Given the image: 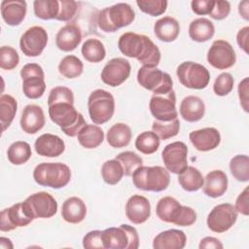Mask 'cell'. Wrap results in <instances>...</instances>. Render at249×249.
Wrapping results in <instances>:
<instances>
[{
    "instance_id": "28",
    "label": "cell",
    "mask_w": 249,
    "mask_h": 249,
    "mask_svg": "<svg viewBox=\"0 0 249 249\" xmlns=\"http://www.w3.org/2000/svg\"><path fill=\"white\" fill-rule=\"evenodd\" d=\"M179 112L185 121L195 123L203 118L205 114V104L198 96L189 95L181 101Z\"/></svg>"
},
{
    "instance_id": "52",
    "label": "cell",
    "mask_w": 249,
    "mask_h": 249,
    "mask_svg": "<svg viewBox=\"0 0 249 249\" xmlns=\"http://www.w3.org/2000/svg\"><path fill=\"white\" fill-rule=\"evenodd\" d=\"M214 2L213 0H194L191 2L192 11L198 16L209 15L213 9Z\"/></svg>"
},
{
    "instance_id": "25",
    "label": "cell",
    "mask_w": 249,
    "mask_h": 249,
    "mask_svg": "<svg viewBox=\"0 0 249 249\" xmlns=\"http://www.w3.org/2000/svg\"><path fill=\"white\" fill-rule=\"evenodd\" d=\"M27 4L23 0H4L1 2L3 20L11 26L20 24L26 15Z\"/></svg>"
},
{
    "instance_id": "19",
    "label": "cell",
    "mask_w": 249,
    "mask_h": 249,
    "mask_svg": "<svg viewBox=\"0 0 249 249\" xmlns=\"http://www.w3.org/2000/svg\"><path fill=\"white\" fill-rule=\"evenodd\" d=\"M131 66L127 59L114 57L110 59L101 71V80L110 87H118L127 80Z\"/></svg>"
},
{
    "instance_id": "30",
    "label": "cell",
    "mask_w": 249,
    "mask_h": 249,
    "mask_svg": "<svg viewBox=\"0 0 249 249\" xmlns=\"http://www.w3.org/2000/svg\"><path fill=\"white\" fill-rule=\"evenodd\" d=\"M154 33L156 37L162 42H173L179 36L180 24L174 18L165 16L155 22Z\"/></svg>"
},
{
    "instance_id": "33",
    "label": "cell",
    "mask_w": 249,
    "mask_h": 249,
    "mask_svg": "<svg viewBox=\"0 0 249 249\" xmlns=\"http://www.w3.org/2000/svg\"><path fill=\"white\" fill-rule=\"evenodd\" d=\"M132 138L131 128L124 123L113 124L107 131L106 139L108 144L113 148H124L130 143Z\"/></svg>"
},
{
    "instance_id": "3",
    "label": "cell",
    "mask_w": 249,
    "mask_h": 249,
    "mask_svg": "<svg viewBox=\"0 0 249 249\" xmlns=\"http://www.w3.org/2000/svg\"><path fill=\"white\" fill-rule=\"evenodd\" d=\"M134 18L135 13L129 4L117 3L102 9L97 15L96 21L102 31L113 33L132 23Z\"/></svg>"
},
{
    "instance_id": "2",
    "label": "cell",
    "mask_w": 249,
    "mask_h": 249,
    "mask_svg": "<svg viewBox=\"0 0 249 249\" xmlns=\"http://www.w3.org/2000/svg\"><path fill=\"white\" fill-rule=\"evenodd\" d=\"M49 116L61 131L70 137L77 136L80 129L87 124L83 115L76 110L74 104L69 102H57L50 105Z\"/></svg>"
},
{
    "instance_id": "42",
    "label": "cell",
    "mask_w": 249,
    "mask_h": 249,
    "mask_svg": "<svg viewBox=\"0 0 249 249\" xmlns=\"http://www.w3.org/2000/svg\"><path fill=\"white\" fill-rule=\"evenodd\" d=\"M230 170L234 179L239 182L249 180V158L247 155H236L230 160Z\"/></svg>"
},
{
    "instance_id": "13",
    "label": "cell",
    "mask_w": 249,
    "mask_h": 249,
    "mask_svg": "<svg viewBox=\"0 0 249 249\" xmlns=\"http://www.w3.org/2000/svg\"><path fill=\"white\" fill-rule=\"evenodd\" d=\"M48 44V33L45 28L34 25L26 29L20 37L19 48L24 55L35 57L40 55Z\"/></svg>"
},
{
    "instance_id": "45",
    "label": "cell",
    "mask_w": 249,
    "mask_h": 249,
    "mask_svg": "<svg viewBox=\"0 0 249 249\" xmlns=\"http://www.w3.org/2000/svg\"><path fill=\"white\" fill-rule=\"evenodd\" d=\"M167 1L165 0H137L136 5L143 13L151 16L158 17L162 15L167 8Z\"/></svg>"
},
{
    "instance_id": "47",
    "label": "cell",
    "mask_w": 249,
    "mask_h": 249,
    "mask_svg": "<svg viewBox=\"0 0 249 249\" xmlns=\"http://www.w3.org/2000/svg\"><path fill=\"white\" fill-rule=\"evenodd\" d=\"M233 83H234V80L231 74L228 72H223L215 79V82L213 85V90L215 94L219 96L228 95L233 89Z\"/></svg>"
},
{
    "instance_id": "32",
    "label": "cell",
    "mask_w": 249,
    "mask_h": 249,
    "mask_svg": "<svg viewBox=\"0 0 249 249\" xmlns=\"http://www.w3.org/2000/svg\"><path fill=\"white\" fill-rule=\"evenodd\" d=\"M215 33V27L211 20L205 18L194 19L189 25V36L193 41L203 43L210 40Z\"/></svg>"
},
{
    "instance_id": "4",
    "label": "cell",
    "mask_w": 249,
    "mask_h": 249,
    "mask_svg": "<svg viewBox=\"0 0 249 249\" xmlns=\"http://www.w3.org/2000/svg\"><path fill=\"white\" fill-rule=\"evenodd\" d=\"M133 185L142 191L162 192L167 189L170 182L169 171L160 165H141L132 173Z\"/></svg>"
},
{
    "instance_id": "18",
    "label": "cell",
    "mask_w": 249,
    "mask_h": 249,
    "mask_svg": "<svg viewBox=\"0 0 249 249\" xmlns=\"http://www.w3.org/2000/svg\"><path fill=\"white\" fill-rule=\"evenodd\" d=\"M34 219L51 218L57 212V201L47 192H38L30 195L23 201Z\"/></svg>"
},
{
    "instance_id": "24",
    "label": "cell",
    "mask_w": 249,
    "mask_h": 249,
    "mask_svg": "<svg viewBox=\"0 0 249 249\" xmlns=\"http://www.w3.org/2000/svg\"><path fill=\"white\" fill-rule=\"evenodd\" d=\"M82 41V31L75 23L62 26L55 35V45L62 52L74 51Z\"/></svg>"
},
{
    "instance_id": "49",
    "label": "cell",
    "mask_w": 249,
    "mask_h": 249,
    "mask_svg": "<svg viewBox=\"0 0 249 249\" xmlns=\"http://www.w3.org/2000/svg\"><path fill=\"white\" fill-rule=\"evenodd\" d=\"M78 11V3L74 0H60L59 1V13L56 17V20L69 21L71 20Z\"/></svg>"
},
{
    "instance_id": "1",
    "label": "cell",
    "mask_w": 249,
    "mask_h": 249,
    "mask_svg": "<svg viewBox=\"0 0 249 249\" xmlns=\"http://www.w3.org/2000/svg\"><path fill=\"white\" fill-rule=\"evenodd\" d=\"M156 213L160 221L180 227L192 226L196 221V213L192 207L182 205L176 198L169 196L158 201Z\"/></svg>"
},
{
    "instance_id": "41",
    "label": "cell",
    "mask_w": 249,
    "mask_h": 249,
    "mask_svg": "<svg viewBox=\"0 0 249 249\" xmlns=\"http://www.w3.org/2000/svg\"><path fill=\"white\" fill-rule=\"evenodd\" d=\"M34 14L38 18L48 20L55 19L59 13V1L57 0H35L33 2Z\"/></svg>"
},
{
    "instance_id": "20",
    "label": "cell",
    "mask_w": 249,
    "mask_h": 249,
    "mask_svg": "<svg viewBox=\"0 0 249 249\" xmlns=\"http://www.w3.org/2000/svg\"><path fill=\"white\" fill-rule=\"evenodd\" d=\"M125 216L132 224L145 223L151 216L149 199L140 195L131 196L125 203Z\"/></svg>"
},
{
    "instance_id": "53",
    "label": "cell",
    "mask_w": 249,
    "mask_h": 249,
    "mask_svg": "<svg viewBox=\"0 0 249 249\" xmlns=\"http://www.w3.org/2000/svg\"><path fill=\"white\" fill-rule=\"evenodd\" d=\"M248 186L244 188V190L238 195L236 200H235V205L234 208L237 211V213H240L244 216L249 215V194H248Z\"/></svg>"
},
{
    "instance_id": "35",
    "label": "cell",
    "mask_w": 249,
    "mask_h": 249,
    "mask_svg": "<svg viewBox=\"0 0 249 249\" xmlns=\"http://www.w3.org/2000/svg\"><path fill=\"white\" fill-rule=\"evenodd\" d=\"M84 58L91 63H98L106 56V50L101 41L96 38L87 39L81 49Z\"/></svg>"
},
{
    "instance_id": "48",
    "label": "cell",
    "mask_w": 249,
    "mask_h": 249,
    "mask_svg": "<svg viewBox=\"0 0 249 249\" xmlns=\"http://www.w3.org/2000/svg\"><path fill=\"white\" fill-rule=\"evenodd\" d=\"M57 102H69L74 104V94L73 91L63 86L54 87L51 89L48 96V105H52Z\"/></svg>"
},
{
    "instance_id": "27",
    "label": "cell",
    "mask_w": 249,
    "mask_h": 249,
    "mask_svg": "<svg viewBox=\"0 0 249 249\" xmlns=\"http://www.w3.org/2000/svg\"><path fill=\"white\" fill-rule=\"evenodd\" d=\"M187 242L183 231L171 229L160 232L153 240L154 249H182Z\"/></svg>"
},
{
    "instance_id": "43",
    "label": "cell",
    "mask_w": 249,
    "mask_h": 249,
    "mask_svg": "<svg viewBox=\"0 0 249 249\" xmlns=\"http://www.w3.org/2000/svg\"><path fill=\"white\" fill-rule=\"evenodd\" d=\"M152 129L160 137V139L166 140L178 134L180 129V122L178 118L169 122H160L156 120L153 122Z\"/></svg>"
},
{
    "instance_id": "17",
    "label": "cell",
    "mask_w": 249,
    "mask_h": 249,
    "mask_svg": "<svg viewBox=\"0 0 249 249\" xmlns=\"http://www.w3.org/2000/svg\"><path fill=\"white\" fill-rule=\"evenodd\" d=\"M34 218L30 214L25 203L18 202L9 208H5L0 214V230L1 231H10L18 227H25L29 225Z\"/></svg>"
},
{
    "instance_id": "50",
    "label": "cell",
    "mask_w": 249,
    "mask_h": 249,
    "mask_svg": "<svg viewBox=\"0 0 249 249\" xmlns=\"http://www.w3.org/2000/svg\"><path fill=\"white\" fill-rule=\"evenodd\" d=\"M83 247L87 249H104L101 231H90L83 237Z\"/></svg>"
},
{
    "instance_id": "54",
    "label": "cell",
    "mask_w": 249,
    "mask_h": 249,
    "mask_svg": "<svg viewBox=\"0 0 249 249\" xmlns=\"http://www.w3.org/2000/svg\"><path fill=\"white\" fill-rule=\"evenodd\" d=\"M248 77H245L239 84L237 87V91H238V97H239V101H240V105L242 107V109L245 112L249 111V107H248Z\"/></svg>"
},
{
    "instance_id": "26",
    "label": "cell",
    "mask_w": 249,
    "mask_h": 249,
    "mask_svg": "<svg viewBox=\"0 0 249 249\" xmlns=\"http://www.w3.org/2000/svg\"><path fill=\"white\" fill-rule=\"evenodd\" d=\"M228 183L227 174L223 170H212L208 172L204 178L202 191L207 196L214 198L219 197L227 192Z\"/></svg>"
},
{
    "instance_id": "57",
    "label": "cell",
    "mask_w": 249,
    "mask_h": 249,
    "mask_svg": "<svg viewBox=\"0 0 249 249\" xmlns=\"http://www.w3.org/2000/svg\"><path fill=\"white\" fill-rule=\"evenodd\" d=\"M249 2L247 0L239 2L238 4V13L245 20L249 19Z\"/></svg>"
},
{
    "instance_id": "46",
    "label": "cell",
    "mask_w": 249,
    "mask_h": 249,
    "mask_svg": "<svg viewBox=\"0 0 249 249\" xmlns=\"http://www.w3.org/2000/svg\"><path fill=\"white\" fill-rule=\"evenodd\" d=\"M19 62V56L16 49L11 46L0 48V67L4 70L15 69Z\"/></svg>"
},
{
    "instance_id": "14",
    "label": "cell",
    "mask_w": 249,
    "mask_h": 249,
    "mask_svg": "<svg viewBox=\"0 0 249 249\" xmlns=\"http://www.w3.org/2000/svg\"><path fill=\"white\" fill-rule=\"evenodd\" d=\"M207 61L214 68L225 70L235 64L236 54L228 41L218 39L212 43L207 52Z\"/></svg>"
},
{
    "instance_id": "56",
    "label": "cell",
    "mask_w": 249,
    "mask_h": 249,
    "mask_svg": "<svg viewBox=\"0 0 249 249\" xmlns=\"http://www.w3.org/2000/svg\"><path fill=\"white\" fill-rule=\"evenodd\" d=\"M248 36H249V27L244 26L238 30L236 34V42L240 49H242L246 53H248Z\"/></svg>"
},
{
    "instance_id": "21",
    "label": "cell",
    "mask_w": 249,
    "mask_h": 249,
    "mask_svg": "<svg viewBox=\"0 0 249 249\" xmlns=\"http://www.w3.org/2000/svg\"><path fill=\"white\" fill-rule=\"evenodd\" d=\"M193 146L200 152H208L217 148L221 142V134L215 127H204L189 134Z\"/></svg>"
},
{
    "instance_id": "8",
    "label": "cell",
    "mask_w": 249,
    "mask_h": 249,
    "mask_svg": "<svg viewBox=\"0 0 249 249\" xmlns=\"http://www.w3.org/2000/svg\"><path fill=\"white\" fill-rule=\"evenodd\" d=\"M137 82L142 88L153 91L154 94H166L173 90L170 75L158 67H140L137 72Z\"/></svg>"
},
{
    "instance_id": "23",
    "label": "cell",
    "mask_w": 249,
    "mask_h": 249,
    "mask_svg": "<svg viewBox=\"0 0 249 249\" xmlns=\"http://www.w3.org/2000/svg\"><path fill=\"white\" fill-rule=\"evenodd\" d=\"M34 148L39 156L55 158L64 152L65 143L57 135L52 133H44L36 139Z\"/></svg>"
},
{
    "instance_id": "39",
    "label": "cell",
    "mask_w": 249,
    "mask_h": 249,
    "mask_svg": "<svg viewBox=\"0 0 249 249\" xmlns=\"http://www.w3.org/2000/svg\"><path fill=\"white\" fill-rule=\"evenodd\" d=\"M84 70V64L80 58L73 54L64 56L58 64V72L67 79L79 77Z\"/></svg>"
},
{
    "instance_id": "44",
    "label": "cell",
    "mask_w": 249,
    "mask_h": 249,
    "mask_svg": "<svg viewBox=\"0 0 249 249\" xmlns=\"http://www.w3.org/2000/svg\"><path fill=\"white\" fill-rule=\"evenodd\" d=\"M115 159L122 163L124 176H127V177L131 176L136 168L143 165L142 158L131 151L122 152L119 155H117Z\"/></svg>"
},
{
    "instance_id": "51",
    "label": "cell",
    "mask_w": 249,
    "mask_h": 249,
    "mask_svg": "<svg viewBox=\"0 0 249 249\" xmlns=\"http://www.w3.org/2000/svg\"><path fill=\"white\" fill-rule=\"evenodd\" d=\"M231 12V4L229 1L218 0L214 2L213 9L209 14L210 18L216 20H221L226 18Z\"/></svg>"
},
{
    "instance_id": "22",
    "label": "cell",
    "mask_w": 249,
    "mask_h": 249,
    "mask_svg": "<svg viewBox=\"0 0 249 249\" xmlns=\"http://www.w3.org/2000/svg\"><path fill=\"white\" fill-rule=\"evenodd\" d=\"M46 119L42 107L36 104H29L23 108L19 124L24 132L35 134L44 127Z\"/></svg>"
},
{
    "instance_id": "12",
    "label": "cell",
    "mask_w": 249,
    "mask_h": 249,
    "mask_svg": "<svg viewBox=\"0 0 249 249\" xmlns=\"http://www.w3.org/2000/svg\"><path fill=\"white\" fill-rule=\"evenodd\" d=\"M153 43L146 35L135 32H124L119 38L118 47L125 56L139 60L147 53Z\"/></svg>"
},
{
    "instance_id": "6",
    "label": "cell",
    "mask_w": 249,
    "mask_h": 249,
    "mask_svg": "<svg viewBox=\"0 0 249 249\" xmlns=\"http://www.w3.org/2000/svg\"><path fill=\"white\" fill-rule=\"evenodd\" d=\"M102 241L105 249H137L139 247L138 232L134 227L127 224L102 231Z\"/></svg>"
},
{
    "instance_id": "36",
    "label": "cell",
    "mask_w": 249,
    "mask_h": 249,
    "mask_svg": "<svg viewBox=\"0 0 249 249\" xmlns=\"http://www.w3.org/2000/svg\"><path fill=\"white\" fill-rule=\"evenodd\" d=\"M18 109L17 100L10 94H2L0 96V123L1 129L4 132L15 119Z\"/></svg>"
},
{
    "instance_id": "55",
    "label": "cell",
    "mask_w": 249,
    "mask_h": 249,
    "mask_svg": "<svg viewBox=\"0 0 249 249\" xmlns=\"http://www.w3.org/2000/svg\"><path fill=\"white\" fill-rule=\"evenodd\" d=\"M224 246L222 244V242L216 238V237H213V236H205L203 237L200 242H199V245H198V248L199 249H222Z\"/></svg>"
},
{
    "instance_id": "15",
    "label": "cell",
    "mask_w": 249,
    "mask_h": 249,
    "mask_svg": "<svg viewBox=\"0 0 249 249\" xmlns=\"http://www.w3.org/2000/svg\"><path fill=\"white\" fill-rule=\"evenodd\" d=\"M165 168L174 174H180L188 166V147L182 141L166 145L161 152Z\"/></svg>"
},
{
    "instance_id": "16",
    "label": "cell",
    "mask_w": 249,
    "mask_h": 249,
    "mask_svg": "<svg viewBox=\"0 0 249 249\" xmlns=\"http://www.w3.org/2000/svg\"><path fill=\"white\" fill-rule=\"evenodd\" d=\"M149 109L157 121L169 122L176 119L178 112L174 90L166 94H153L149 102Z\"/></svg>"
},
{
    "instance_id": "38",
    "label": "cell",
    "mask_w": 249,
    "mask_h": 249,
    "mask_svg": "<svg viewBox=\"0 0 249 249\" xmlns=\"http://www.w3.org/2000/svg\"><path fill=\"white\" fill-rule=\"evenodd\" d=\"M160 144V139L153 130L143 131L135 139V148L144 155H151L157 152Z\"/></svg>"
},
{
    "instance_id": "10",
    "label": "cell",
    "mask_w": 249,
    "mask_h": 249,
    "mask_svg": "<svg viewBox=\"0 0 249 249\" xmlns=\"http://www.w3.org/2000/svg\"><path fill=\"white\" fill-rule=\"evenodd\" d=\"M22 91L29 99H38L46 90L45 73L38 63H27L20 69Z\"/></svg>"
},
{
    "instance_id": "58",
    "label": "cell",
    "mask_w": 249,
    "mask_h": 249,
    "mask_svg": "<svg viewBox=\"0 0 249 249\" xmlns=\"http://www.w3.org/2000/svg\"><path fill=\"white\" fill-rule=\"evenodd\" d=\"M0 247L2 249H13L14 245H13V243H12L10 238L1 236L0 237Z\"/></svg>"
},
{
    "instance_id": "40",
    "label": "cell",
    "mask_w": 249,
    "mask_h": 249,
    "mask_svg": "<svg viewBox=\"0 0 249 249\" xmlns=\"http://www.w3.org/2000/svg\"><path fill=\"white\" fill-rule=\"evenodd\" d=\"M124 172L122 163L114 160H106L101 166V176L103 181L108 185L118 184L124 177Z\"/></svg>"
},
{
    "instance_id": "34",
    "label": "cell",
    "mask_w": 249,
    "mask_h": 249,
    "mask_svg": "<svg viewBox=\"0 0 249 249\" xmlns=\"http://www.w3.org/2000/svg\"><path fill=\"white\" fill-rule=\"evenodd\" d=\"M204 178L201 172L195 166L188 165L187 168L178 174V182L183 190L187 192H196L202 188Z\"/></svg>"
},
{
    "instance_id": "37",
    "label": "cell",
    "mask_w": 249,
    "mask_h": 249,
    "mask_svg": "<svg viewBox=\"0 0 249 249\" xmlns=\"http://www.w3.org/2000/svg\"><path fill=\"white\" fill-rule=\"evenodd\" d=\"M32 156L31 147L25 141H16L10 145L7 151V157L11 163L21 165L29 160Z\"/></svg>"
},
{
    "instance_id": "29",
    "label": "cell",
    "mask_w": 249,
    "mask_h": 249,
    "mask_svg": "<svg viewBox=\"0 0 249 249\" xmlns=\"http://www.w3.org/2000/svg\"><path fill=\"white\" fill-rule=\"evenodd\" d=\"M87 215L86 203L78 196H71L64 200L61 207L62 219L70 224L81 223Z\"/></svg>"
},
{
    "instance_id": "31",
    "label": "cell",
    "mask_w": 249,
    "mask_h": 249,
    "mask_svg": "<svg viewBox=\"0 0 249 249\" xmlns=\"http://www.w3.org/2000/svg\"><path fill=\"white\" fill-rule=\"evenodd\" d=\"M78 142L86 149H94L104 140L103 129L96 124H85L77 134Z\"/></svg>"
},
{
    "instance_id": "7",
    "label": "cell",
    "mask_w": 249,
    "mask_h": 249,
    "mask_svg": "<svg viewBox=\"0 0 249 249\" xmlns=\"http://www.w3.org/2000/svg\"><path fill=\"white\" fill-rule=\"evenodd\" d=\"M89 118L95 124H102L111 120L115 112V99L111 92L97 89L88 98Z\"/></svg>"
},
{
    "instance_id": "9",
    "label": "cell",
    "mask_w": 249,
    "mask_h": 249,
    "mask_svg": "<svg viewBox=\"0 0 249 249\" xmlns=\"http://www.w3.org/2000/svg\"><path fill=\"white\" fill-rule=\"evenodd\" d=\"M179 82L188 89H205L210 81V73L208 69L194 61L182 62L176 70Z\"/></svg>"
},
{
    "instance_id": "5",
    "label": "cell",
    "mask_w": 249,
    "mask_h": 249,
    "mask_svg": "<svg viewBox=\"0 0 249 249\" xmlns=\"http://www.w3.org/2000/svg\"><path fill=\"white\" fill-rule=\"evenodd\" d=\"M33 178L40 186L61 189L70 182L71 170L62 162H42L34 168Z\"/></svg>"
},
{
    "instance_id": "11",
    "label": "cell",
    "mask_w": 249,
    "mask_h": 249,
    "mask_svg": "<svg viewBox=\"0 0 249 249\" xmlns=\"http://www.w3.org/2000/svg\"><path fill=\"white\" fill-rule=\"evenodd\" d=\"M237 211L231 203H221L209 212L206 224L210 231L222 233L229 231L237 220Z\"/></svg>"
}]
</instances>
